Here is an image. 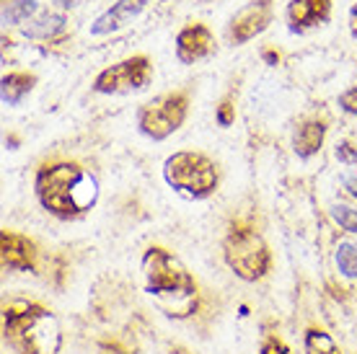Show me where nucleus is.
Instances as JSON below:
<instances>
[{
	"instance_id": "nucleus-1",
	"label": "nucleus",
	"mask_w": 357,
	"mask_h": 354,
	"mask_svg": "<svg viewBox=\"0 0 357 354\" xmlns=\"http://www.w3.org/2000/svg\"><path fill=\"white\" fill-rule=\"evenodd\" d=\"M145 290L169 316L184 318L195 310L197 287L184 264L163 248H151L143 256Z\"/></svg>"
},
{
	"instance_id": "nucleus-2",
	"label": "nucleus",
	"mask_w": 357,
	"mask_h": 354,
	"mask_svg": "<svg viewBox=\"0 0 357 354\" xmlns=\"http://www.w3.org/2000/svg\"><path fill=\"white\" fill-rule=\"evenodd\" d=\"M36 194L50 213L60 215V217H70V215L86 213L96 204L98 186L96 178L89 176L78 166L60 163V166L39 171Z\"/></svg>"
},
{
	"instance_id": "nucleus-3",
	"label": "nucleus",
	"mask_w": 357,
	"mask_h": 354,
	"mask_svg": "<svg viewBox=\"0 0 357 354\" xmlns=\"http://www.w3.org/2000/svg\"><path fill=\"white\" fill-rule=\"evenodd\" d=\"M6 334L24 354H54L60 344L57 323L39 305L6 310Z\"/></svg>"
},
{
	"instance_id": "nucleus-4",
	"label": "nucleus",
	"mask_w": 357,
	"mask_h": 354,
	"mask_svg": "<svg viewBox=\"0 0 357 354\" xmlns=\"http://www.w3.org/2000/svg\"><path fill=\"white\" fill-rule=\"evenodd\" d=\"M163 176L176 192L195 199L213 194V189L218 186L215 163L202 153H174L163 166Z\"/></svg>"
},
{
	"instance_id": "nucleus-5",
	"label": "nucleus",
	"mask_w": 357,
	"mask_h": 354,
	"mask_svg": "<svg viewBox=\"0 0 357 354\" xmlns=\"http://www.w3.org/2000/svg\"><path fill=\"white\" fill-rule=\"evenodd\" d=\"M225 261L246 282H257L269 272V251L261 236L251 228H233L223 243Z\"/></svg>"
},
{
	"instance_id": "nucleus-6",
	"label": "nucleus",
	"mask_w": 357,
	"mask_h": 354,
	"mask_svg": "<svg viewBox=\"0 0 357 354\" xmlns=\"http://www.w3.org/2000/svg\"><path fill=\"white\" fill-rule=\"evenodd\" d=\"M184 116H187V96L171 93V96H161L145 104L137 114V124H140V132L153 140H166L171 132H176L181 127Z\"/></svg>"
},
{
	"instance_id": "nucleus-7",
	"label": "nucleus",
	"mask_w": 357,
	"mask_h": 354,
	"mask_svg": "<svg viewBox=\"0 0 357 354\" xmlns=\"http://www.w3.org/2000/svg\"><path fill=\"white\" fill-rule=\"evenodd\" d=\"M151 62L145 57H130L107 68L93 83L98 93H127V91H140L151 83Z\"/></svg>"
},
{
	"instance_id": "nucleus-8",
	"label": "nucleus",
	"mask_w": 357,
	"mask_h": 354,
	"mask_svg": "<svg viewBox=\"0 0 357 354\" xmlns=\"http://www.w3.org/2000/svg\"><path fill=\"white\" fill-rule=\"evenodd\" d=\"M269 21H272L269 6L261 3V0H254V3H249L246 8H241L236 13V18H233L231 24V39L236 45H243V42L254 39L257 34H261L269 26Z\"/></svg>"
},
{
	"instance_id": "nucleus-9",
	"label": "nucleus",
	"mask_w": 357,
	"mask_h": 354,
	"mask_svg": "<svg viewBox=\"0 0 357 354\" xmlns=\"http://www.w3.org/2000/svg\"><path fill=\"white\" fill-rule=\"evenodd\" d=\"M151 0H116L109 10H104L101 16L91 24V34L93 36H104L112 34V31H119L122 26H127L132 18H137L148 8Z\"/></svg>"
},
{
	"instance_id": "nucleus-10",
	"label": "nucleus",
	"mask_w": 357,
	"mask_h": 354,
	"mask_svg": "<svg viewBox=\"0 0 357 354\" xmlns=\"http://www.w3.org/2000/svg\"><path fill=\"white\" fill-rule=\"evenodd\" d=\"M215 49V39L210 34V29L202 24H192V26L181 29L176 36V57L184 65L202 60Z\"/></svg>"
},
{
	"instance_id": "nucleus-11",
	"label": "nucleus",
	"mask_w": 357,
	"mask_h": 354,
	"mask_svg": "<svg viewBox=\"0 0 357 354\" xmlns=\"http://www.w3.org/2000/svg\"><path fill=\"white\" fill-rule=\"evenodd\" d=\"M329 10L331 0H290L287 18H290V26L295 31H303V29L319 26L321 21H326Z\"/></svg>"
},
{
	"instance_id": "nucleus-12",
	"label": "nucleus",
	"mask_w": 357,
	"mask_h": 354,
	"mask_svg": "<svg viewBox=\"0 0 357 354\" xmlns=\"http://www.w3.org/2000/svg\"><path fill=\"white\" fill-rule=\"evenodd\" d=\"M0 243H3V264L8 269H16V272H31L34 269V246L24 236L6 231Z\"/></svg>"
},
{
	"instance_id": "nucleus-13",
	"label": "nucleus",
	"mask_w": 357,
	"mask_h": 354,
	"mask_svg": "<svg viewBox=\"0 0 357 354\" xmlns=\"http://www.w3.org/2000/svg\"><path fill=\"white\" fill-rule=\"evenodd\" d=\"M324 134H326V127L321 122H305L295 130L293 137V148L301 158H311L316 153L321 151Z\"/></svg>"
},
{
	"instance_id": "nucleus-14",
	"label": "nucleus",
	"mask_w": 357,
	"mask_h": 354,
	"mask_svg": "<svg viewBox=\"0 0 357 354\" xmlns=\"http://www.w3.org/2000/svg\"><path fill=\"white\" fill-rule=\"evenodd\" d=\"M68 18L63 13H39L36 18H31L26 26L21 29L24 36L29 39H52V36L63 34Z\"/></svg>"
},
{
	"instance_id": "nucleus-15",
	"label": "nucleus",
	"mask_w": 357,
	"mask_h": 354,
	"mask_svg": "<svg viewBox=\"0 0 357 354\" xmlns=\"http://www.w3.org/2000/svg\"><path fill=\"white\" fill-rule=\"evenodd\" d=\"M31 88H34V75H26V72H10V75H6L3 83H0L3 104H6V107H18Z\"/></svg>"
},
{
	"instance_id": "nucleus-16",
	"label": "nucleus",
	"mask_w": 357,
	"mask_h": 354,
	"mask_svg": "<svg viewBox=\"0 0 357 354\" xmlns=\"http://www.w3.org/2000/svg\"><path fill=\"white\" fill-rule=\"evenodd\" d=\"M305 354H342L334 339L321 328H308L305 331Z\"/></svg>"
},
{
	"instance_id": "nucleus-17",
	"label": "nucleus",
	"mask_w": 357,
	"mask_h": 354,
	"mask_svg": "<svg viewBox=\"0 0 357 354\" xmlns=\"http://www.w3.org/2000/svg\"><path fill=\"white\" fill-rule=\"evenodd\" d=\"M36 13V0H8L3 6V24H24Z\"/></svg>"
},
{
	"instance_id": "nucleus-18",
	"label": "nucleus",
	"mask_w": 357,
	"mask_h": 354,
	"mask_svg": "<svg viewBox=\"0 0 357 354\" xmlns=\"http://www.w3.org/2000/svg\"><path fill=\"white\" fill-rule=\"evenodd\" d=\"M337 266L344 277H357V246L355 243H340L337 246Z\"/></svg>"
},
{
	"instance_id": "nucleus-19",
	"label": "nucleus",
	"mask_w": 357,
	"mask_h": 354,
	"mask_svg": "<svg viewBox=\"0 0 357 354\" xmlns=\"http://www.w3.org/2000/svg\"><path fill=\"white\" fill-rule=\"evenodd\" d=\"M331 217L340 222V228L349 233H357V210L347 207V204H334L331 207Z\"/></svg>"
},
{
	"instance_id": "nucleus-20",
	"label": "nucleus",
	"mask_w": 357,
	"mask_h": 354,
	"mask_svg": "<svg viewBox=\"0 0 357 354\" xmlns=\"http://www.w3.org/2000/svg\"><path fill=\"white\" fill-rule=\"evenodd\" d=\"M340 107L347 111V114H357V88L344 91L340 96Z\"/></svg>"
},
{
	"instance_id": "nucleus-21",
	"label": "nucleus",
	"mask_w": 357,
	"mask_h": 354,
	"mask_svg": "<svg viewBox=\"0 0 357 354\" xmlns=\"http://www.w3.org/2000/svg\"><path fill=\"white\" fill-rule=\"evenodd\" d=\"M337 158H340L342 163L352 166V163H357V153L349 142H340V145H337Z\"/></svg>"
},
{
	"instance_id": "nucleus-22",
	"label": "nucleus",
	"mask_w": 357,
	"mask_h": 354,
	"mask_svg": "<svg viewBox=\"0 0 357 354\" xmlns=\"http://www.w3.org/2000/svg\"><path fill=\"white\" fill-rule=\"evenodd\" d=\"M261 354H290V352H287V346L282 341L272 339V341H267V344L261 346Z\"/></svg>"
},
{
	"instance_id": "nucleus-23",
	"label": "nucleus",
	"mask_w": 357,
	"mask_h": 354,
	"mask_svg": "<svg viewBox=\"0 0 357 354\" xmlns=\"http://www.w3.org/2000/svg\"><path fill=\"white\" fill-rule=\"evenodd\" d=\"M218 122L223 124V127H228V124L233 122V107H231V101H225L223 107L218 109Z\"/></svg>"
},
{
	"instance_id": "nucleus-24",
	"label": "nucleus",
	"mask_w": 357,
	"mask_h": 354,
	"mask_svg": "<svg viewBox=\"0 0 357 354\" xmlns=\"http://www.w3.org/2000/svg\"><path fill=\"white\" fill-rule=\"evenodd\" d=\"M344 186H347V192L357 199V176H344Z\"/></svg>"
},
{
	"instance_id": "nucleus-25",
	"label": "nucleus",
	"mask_w": 357,
	"mask_h": 354,
	"mask_svg": "<svg viewBox=\"0 0 357 354\" xmlns=\"http://www.w3.org/2000/svg\"><path fill=\"white\" fill-rule=\"evenodd\" d=\"M349 24H352V36L357 39V3L352 6V10H349Z\"/></svg>"
},
{
	"instance_id": "nucleus-26",
	"label": "nucleus",
	"mask_w": 357,
	"mask_h": 354,
	"mask_svg": "<svg viewBox=\"0 0 357 354\" xmlns=\"http://www.w3.org/2000/svg\"><path fill=\"white\" fill-rule=\"evenodd\" d=\"M57 3H60L63 8H75V6H78V0H57Z\"/></svg>"
},
{
	"instance_id": "nucleus-27",
	"label": "nucleus",
	"mask_w": 357,
	"mask_h": 354,
	"mask_svg": "<svg viewBox=\"0 0 357 354\" xmlns=\"http://www.w3.org/2000/svg\"><path fill=\"white\" fill-rule=\"evenodd\" d=\"M104 354H130V352H122V349H116V346H112V352H109V349H107V352H104Z\"/></svg>"
},
{
	"instance_id": "nucleus-28",
	"label": "nucleus",
	"mask_w": 357,
	"mask_h": 354,
	"mask_svg": "<svg viewBox=\"0 0 357 354\" xmlns=\"http://www.w3.org/2000/svg\"><path fill=\"white\" fill-rule=\"evenodd\" d=\"M178 354H181V352H178Z\"/></svg>"
}]
</instances>
